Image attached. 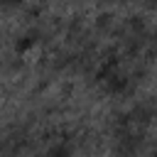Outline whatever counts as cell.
<instances>
[{
	"mask_svg": "<svg viewBox=\"0 0 157 157\" xmlns=\"http://www.w3.org/2000/svg\"><path fill=\"white\" fill-rule=\"evenodd\" d=\"M32 44H34L32 34H25V37H22V42H17V44H15V49H17V52H25V49H27V47H32Z\"/></svg>",
	"mask_w": 157,
	"mask_h": 157,
	"instance_id": "1",
	"label": "cell"
},
{
	"mask_svg": "<svg viewBox=\"0 0 157 157\" xmlns=\"http://www.w3.org/2000/svg\"><path fill=\"white\" fill-rule=\"evenodd\" d=\"M0 2H17V0H0Z\"/></svg>",
	"mask_w": 157,
	"mask_h": 157,
	"instance_id": "3",
	"label": "cell"
},
{
	"mask_svg": "<svg viewBox=\"0 0 157 157\" xmlns=\"http://www.w3.org/2000/svg\"><path fill=\"white\" fill-rule=\"evenodd\" d=\"M49 157H69V147H66V145H61V147H54V150L49 152Z\"/></svg>",
	"mask_w": 157,
	"mask_h": 157,
	"instance_id": "2",
	"label": "cell"
}]
</instances>
